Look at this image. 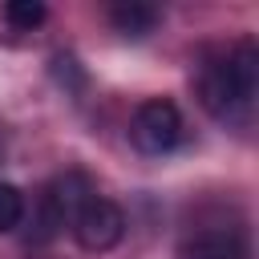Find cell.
<instances>
[{
    "mask_svg": "<svg viewBox=\"0 0 259 259\" xmlns=\"http://www.w3.org/2000/svg\"><path fill=\"white\" fill-rule=\"evenodd\" d=\"M259 97V49L255 40H235L219 49L198 69V101L223 125H251Z\"/></svg>",
    "mask_w": 259,
    "mask_h": 259,
    "instance_id": "obj_1",
    "label": "cell"
},
{
    "mask_svg": "<svg viewBox=\"0 0 259 259\" xmlns=\"http://www.w3.org/2000/svg\"><path fill=\"white\" fill-rule=\"evenodd\" d=\"M186 138V125H182V109L170 101V97H150L134 109L130 117V142L150 154V158H162L170 150H178Z\"/></svg>",
    "mask_w": 259,
    "mask_h": 259,
    "instance_id": "obj_2",
    "label": "cell"
},
{
    "mask_svg": "<svg viewBox=\"0 0 259 259\" xmlns=\"http://www.w3.org/2000/svg\"><path fill=\"white\" fill-rule=\"evenodd\" d=\"M69 231H73V239H77L85 251L101 255V251H113V247L121 243V235H125V214H121L117 202L93 194V198L77 210V219H73Z\"/></svg>",
    "mask_w": 259,
    "mask_h": 259,
    "instance_id": "obj_3",
    "label": "cell"
},
{
    "mask_svg": "<svg viewBox=\"0 0 259 259\" xmlns=\"http://www.w3.org/2000/svg\"><path fill=\"white\" fill-rule=\"evenodd\" d=\"M93 194H97V190H93V182H89L81 170H69V174H61V178H53L49 190H45V202H40V227H45L49 235L61 231V227H73L77 210H81Z\"/></svg>",
    "mask_w": 259,
    "mask_h": 259,
    "instance_id": "obj_4",
    "label": "cell"
},
{
    "mask_svg": "<svg viewBox=\"0 0 259 259\" xmlns=\"http://www.w3.org/2000/svg\"><path fill=\"white\" fill-rule=\"evenodd\" d=\"M109 20H113V28L121 32V36H146V32H154V24H158V8H150V4H117V8H109Z\"/></svg>",
    "mask_w": 259,
    "mask_h": 259,
    "instance_id": "obj_5",
    "label": "cell"
},
{
    "mask_svg": "<svg viewBox=\"0 0 259 259\" xmlns=\"http://www.w3.org/2000/svg\"><path fill=\"white\" fill-rule=\"evenodd\" d=\"M45 16H49V8H45L40 0H8V4H4V20H8L12 28H20V32L40 28Z\"/></svg>",
    "mask_w": 259,
    "mask_h": 259,
    "instance_id": "obj_6",
    "label": "cell"
},
{
    "mask_svg": "<svg viewBox=\"0 0 259 259\" xmlns=\"http://www.w3.org/2000/svg\"><path fill=\"white\" fill-rule=\"evenodd\" d=\"M20 219H24V194L12 182H0V235L16 231Z\"/></svg>",
    "mask_w": 259,
    "mask_h": 259,
    "instance_id": "obj_7",
    "label": "cell"
}]
</instances>
